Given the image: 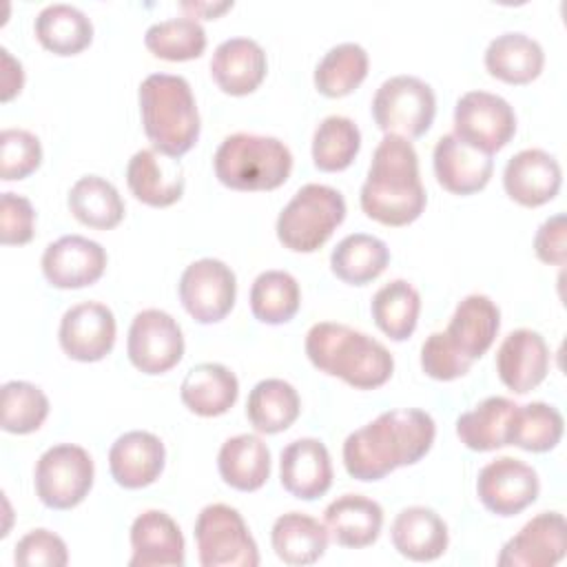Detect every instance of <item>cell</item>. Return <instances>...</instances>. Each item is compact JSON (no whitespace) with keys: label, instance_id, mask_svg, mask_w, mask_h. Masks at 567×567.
<instances>
[{"label":"cell","instance_id":"6da1fadb","mask_svg":"<svg viewBox=\"0 0 567 567\" xmlns=\"http://www.w3.org/2000/svg\"><path fill=\"white\" fill-rule=\"evenodd\" d=\"M434 419L419 408L388 410L343 441V465L357 481H379L419 463L432 447Z\"/></svg>","mask_w":567,"mask_h":567},{"label":"cell","instance_id":"7a4b0ae2","mask_svg":"<svg viewBox=\"0 0 567 567\" xmlns=\"http://www.w3.org/2000/svg\"><path fill=\"white\" fill-rule=\"evenodd\" d=\"M359 202L363 213L383 226H408L421 217L427 197L410 140L385 135L379 142Z\"/></svg>","mask_w":567,"mask_h":567},{"label":"cell","instance_id":"3957f363","mask_svg":"<svg viewBox=\"0 0 567 567\" xmlns=\"http://www.w3.org/2000/svg\"><path fill=\"white\" fill-rule=\"evenodd\" d=\"M306 354L319 372L357 390L381 388L394 370V359L381 341L334 321H319L308 330Z\"/></svg>","mask_w":567,"mask_h":567},{"label":"cell","instance_id":"277c9868","mask_svg":"<svg viewBox=\"0 0 567 567\" xmlns=\"http://www.w3.org/2000/svg\"><path fill=\"white\" fill-rule=\"evenodd\" d=\"M140 115L153 148L179 159L199 137V113L190 84L182 75L151 73L140 84Z\"/></svg>","mask_w":567,"mask_h":567},{"label":"cell","instance_id":"5b68a950","mask_svg":"<svg viewBox=\"0 0 567 567\" xmlns=\"http://www.w3.org/2000/svg\"><path fill=\"white\" fill-rule=\"evenodd\" d=\"M217 179L233 190H275L292 171L290 148L270 135H228L213 157Z\"/></svg>","mask_w":567,"mask_h":567},{"label":"cell","instance_id":"8992f818","mask_svg":"<svg viewBox=\"0 0 567 567\" xmlns=\"http://www.w3.org/2000/svg\"><path fill=\"white\" fill-rule=\"evenodd\" d=\"M346 219L343 195L326 184H306L277 217V239L292 252L319 250Z\"/></svg>","mask_w":567,"mask_h":567},{"label":"cell","instance_id":"52a82bcc","mask_svg":"<svg viewBox=\"0 0 567 567\" xmlns=\"http://www.w3.org/2000/svg\"><path fill=\"white\" fill-rule=\"evenodd\" d=\"M436 115V95L432 86L414 75H394L385 80L372 97L374 124L385 135L405 140L427 133Z\"/></svg>","mask_w":567,"mask_h":567},{"label":"cell","instance_id":"ba28073f","mask_svg":"<svg viewBox=\"0 0 567 567\" xmlns=\"http://www.w3.org/2000/svg\"><path fill=\"white\" fill-rule=\"evenodd\" d=\"M197 556L204 567H257L259 551L241 514L224 503L206 505L195 520Z\"/></svg>","mask_w":567,"mask_h":567},{"label":"cell","instance_id":"9c48e42d","mask_svg":"<svg viewBox=\"0 0 567 567\" xmlns=\"http://www.w3.org/2000/svg\"><path fill=\"white\" fill-rule=\"evenodd\" d=\"M93 458L80 445L60 443L42 452L35 463V494L51 509L80 505L93 487Z\"/></svg>","mask_w":567,"mask_h":567},{"label":"cell","instance_id":"30bf717a","mask_svg":"<svg viewBox=\"0 0 567 567\" xmlns=\"http://www.w3.org/2000/svg\"><path fill=\"white\" fill-rule=\"evenodd\" d=\"M516 133V113L512 104L487 91H467L454 106V135L467 146L494 155Z\"/></svg>","mask_w":567,"mask_h":567},{"label":"cell","instance_id":"8fae6325","mask_svg":"<svg viewBox=\"0 0 567 567\" xmlns=\"http://www.w3.org/2000/svg\"><path fill=\"white\" fill-rule=\"evenodd\" d=\"M131 363L144 374H164L184 357L179 323L164 310L148 308L133 317L126 339Z\"/></svg>","mask_w":567,"mask_h":567},{"label":"cell","instance_id":"7c38bea8","mask_svg":"<svg viewBox=\"0 0 567 567\" xmlns=\"http://www.w3.org/2000/svg\"><path fill=\"white\" fill-rule=\"evenodd\" d=\"M235 297V272L219 259H197L179 277V301L199 323L221 321L233 310Z\"/></svg>","mask_w":567,"mask_h":567},{"label":"cell","instance_id":"4fadbf2b","mask_svg":"<svg viewBox=\"0 0 567 567\" xmlns=\"http://www.w3.org/2000/svg\"><path fill=\"white\" fill-rule=\"evenodd\" d=\"M540 492L538 474L527 463L501 456L487 463L476 478L478 501L496 516H514L529 507Z\"/></svg>","mask_w":567,"mask_h":567},{"label":"cell","instance_id":"5bb4252c","mask_svg":"<svg viewBox=\"0 0 567 567\" xmlns=\"http://www.w3.org/2000/svg\"><path fill=\"white\" fill-rule=\"evenodd\" d=\"M106 250L82 235H64L42 255V272L53 288L75 290L95 284L106 268Z\"/></svg>","mask_w":567,"mask_h":567},{"label":"cell","instance_id":"9a60e30c","mask_svg":"<svg viewBox=\"0 0 567 567\" xmlns=\"http://www.w3.org/2000/svg\"><path fill=\"white\" fill-rule=\"evenodd\" d=\"M58 337L66 357L82 363L102 361L115 343V317L100 301L71 306L60 321Z\"/></svg>","mask_w":567,"mask_h":567},{"label":"cell","instance_id":"2e32d148","mask_svg":"<svg viewBox=\"0 0 567 567\" xmlns=\"http://www.w3.org/2000/svg\"><path fill=\"white\" fill-rule=\"evenodd\" d=\"M567 551V525L560 512H540L512 536L501 554V567H551Z\"/></svg>","mask_w":567,"mask_h":567},{"label":"cell","instance_id":"e0dca14e","mask_svg":"<svg viewBox=\"0 0 567 567\" xmlns=\"http://www.w3.org/2000/svg\"><path fill=\"white\" fill-rule=\"evenodd\" d=\"M563 184V171L543 148H525L509 157L503 171L505 193L520 206L536 208L551 202Z\"/></svg>","mask_w":567,"mask_h":567},{"label":"cell","instance_id":"ac0fdd59","mask_svg":"<svg viewBox=\"0 0 567 567\" xmlns=\"http://www.w3.org/2000/svg\"><path fill=\"white\" fill-rule=\"evenodd\" d=\"M549 370V348L545 339L529 328L509 332L496 352V372L503 385L516 394L534 390Z\"/></svg>","mask_w":567,"mask_h":567},{"label":"cell","instance_id":"d6986e66","mask_svg":"<svg viewBox=\"0 0 567 567\" xmlns=\"http://www.w3.org/2000/svg\"><path fill=\"white\" fill-rule=\"evenodd\" d=\"M279 478L288 494L301 501L323 496L332 485L330 452L319 439H297L281 450Z\"/></svg>","mask_w":567,"mask_h":567},{"label":"cell","instance_id":"ffe728a7","mask_svg":"<svg viewBox=\"0 0 567 567\" xmlns=\"http://www.w3.org/2000/svg\"><path fill=\"white\" fill-rule=\"evenodd\" d=\"M432 159L436 182L454 195H472L483 190L494 173L492 155L467 146L454 133L439 137Z\"/></svg>","mask_w":567,"mask_h":567},{"label":"cell","instance_id":"44dd1931","mask_svg":"<svg viewBox=\"0 0 567 567\" xmlns=\"http://www.w3.org/2000/svg\"><path fill=\"white\" fill-rule=\"evenodd\" d=\"M164 443L144 430L122 434L109 450V470L117 485L140 489L155 483L164 470Z\"/></svg>","mask_w":567,"mask_h":567},{"label":"cell","instance_id":"7402d4cb","mask_svg":"<svg viewBox=\"0 0 567 567\" xmlns=\"http://www.w3.org/2000/svg\"><path fill=\"white\" fill-rule=\"evenodd\" d=\"M126 184L142 204L166 208L179 202L184 193V171L179 159L157 155L155 148H142L128 159Z\"/></svg>","mask_w":567,"mask_h":567},{"label":"cell","instance_id":"603a6c76","mask_svg":"<svg viewBox=\"0 0 567 567\" xmlns=\"http://www.w3.org/2000/svg\"><path fill=\"white\" fill-rule=\"evenodd\" d=\"M501 328V310L485 295H467L458 301L445 337L450 346L470 363L481 359L494 343Z\"/></svg>","mask_w":567,"mask_h":567},{"label":"cell","instance_id":"cb8c5ba5","mask_svg":"<svg viewBox=\"0 0 567 567\" xmlns=\"http://www.w3.org/2000/svg\"><path fill=\"white\" fill-rule=\"evenodd\" d=\"M268 60L259 42L250 38L224 40L210 58V75L228 95H248L266 78Z\"/></svg>","mask_w":567,"mask_h":567},{"label":"cell","instance_id":"d4e9b609","mask_svg":"<svg viewBox=\"0 0 567 567\" xmlns=\"http://www.w3.org/2000/svg\"><path fill=\"white\" fill-rule=\"evenodd\" d=\"M131 567L184 565V536L162 509L142 512L131 525Z\"/></svg>","mask_w":567,"mask_h":567},{"label":"cell","instance_id":"484cf974","mask_svg":"<svg viewBox=\"0 0 567 567\" xmlns=\"http://www.w3.org/2000/svg\"><path fill=\"white\" fill-rule=\"evenodd\" d=\"M330 538L350 549L372 545L383 527V509L377 501L361 494H343L323 512Z\"/></svg>","mask_w":567,"mask_h":567},{"label":"cell","instance_id":"4316f807","mask_svg":"<svg viewBox=\"0 0 567 567\" xmlns=\"http://www.w3.org/2000/svg\"><path fill=\"white\" fill-rule=\"evenodd\" d=\"M394 549L416 563L434 560L447 549V525L445 520L430 507L412 505L396 514L392 529Z\"/></svg>","mask_w":567,"mask_h":567},{"label":"cell","instance_id":"83f0119b","mask_svg":"<svg viewBox=\"0 0 567 567\" xmlns=\"http://www.w3.org/2000/svg\"><path fill=\"white\" fill-rule=\"evenodd\" d=\"M239 394V381L221 363H199L182 381V403L197 416L226 414Z\"/></svg>","mask_w":567,"mask_h":567},{"label":"cell","instance_id":"f1b7e54d","mask_svg":"<svg viewBox=\"0 0 567 567\" xmlns=\"http://www.w3.org/2000/svg\"><path fill=\"white\" fill-rule=\"evenodd\" d=\"M543 66V47L520 31L501 33L485 49L487 73L507 84H529L540 75Z\"/></svg>","mask_w":567,"mask_h":567},{"label":"cell","instance_id":"f546056e","mask_svg":"<svg viewBox=\"0 0 567 567\" xmlns=\"http://www.w3.org/2000/svg\"><path fill=\"white\" fill-rule=\"evenodd\" d=\"M217 470L226 485L255 492L270 476V450L257 434H237L221 445Z\"/></svg>","mask_w":567,"mask_h":567},{"label":"cell","instance_id":"4dcf8cb0","mask_svg":"<svg viewBox=\"0 0 567 567\" xmlns=\"http://www.w3.org/2000/svg\"><path fill=\"white\" fill-rule=\"evenodd\" d=\"M516 403L505 396H487L456 421V436L474 452H492L509 445V425Z\"/></svg>","mask_w":567,"mask_h":567},{"label":"cell","instance_id":"1f68e13d","mask_svg":"<svg viewBox=\"0 0 567 567\" xmlns=\"http://www.w3.org/2000/svg\"><path fill=\"white\" fill-rule=\"evenodd\" d=\"M270 540L286 565H312L328 549V529L308 514L288 512L275 520Z\"/></svg>","mask_w":567,"mask_h":567},{"label":"cell","instance_id":"d6a6232c","mask_svg":"<svg viewBox=\"0 0 567 567\" xmlns=\"http://www.w3.org/2000/svg\"><path fill=\"white\" fill-rule=\"evenodd\" d=\"M38 42L55 55H78L93 40V24L84 11L73 4H49L35 18Z\"/></svg>","mask_w":567,"mask_h":567},{"label":"cell","instance_id":"836d02e7","mask_svg":"<svg viewBox=\"0 0 567 567\" xmlns=\"http://www.w3.org/2000/svg\"><path fill=\"white\" fill-rule=\"evenodd\" d=\"M388 261L390 250L385 241L365 233H352L343 237L330 255L332 272L350 286L370 284L388 268Z\"/></svg>","mask_w":567,"mask_h":567},{"label":"cell","instance_id":"e575fe53","mask_svg":"<svg viewBox=\"0 0 567 567\" xmlns=\"http://www.w3.org/2000/svg\"><path fill=\"white\" fill-rule=\"evenodd\" d=\"M71 215L95 230H111L124 219V202L117 188L100 175L80 177L69 190Z\"/></svg>","mask_w":567,"mask_h":567},{"label":"cell","instance_id":"d590c367","mask_svg":"<svg viewBox=\"0 0 567 567\" xmlns=\"http://www.w3.org/2000/svg\"><path fill=\"white\" fill-rule=\"evenodd\" d=\"M301 410L297 390L284 379L259 381L246 401V416L261 434H277L288 430Z\"/></svg>","mask_w":567,"mask_h":567},{"label":"cell","instance_id":"8d00e7d4","mask_svg":"<svg viewBox=\"0 0 567 567\" xmlns=\"http://www.w3.org/2000/svg\"><path fill=\"white\" fill-rule=\"evenodd\" d=\"M372 319L377 328L392 341H405L416 330L421 312V295L405 279H394L372 297Z\"/></svg>","mask_w":567,"mask_h":567},{"label":"cell","instance_id":"74e56055","mask_svg":"<svg viewBox=\"0 0 567 567\" xmlns=\"http://www.w3.org/2000/svg\"><path fill=\"white\" fill-rule=\"evenodd\" d=\"M368 53L357 42L332 47L315 69V86L326 97L350 95L368 75Z\"/></svg>","mask_w":567,"mask_h":567},{"label":"cell","instance_id":"f35d334b","mask_svg":"<svg viewBox=\"0 0 567 567\" xmlns=\"http://www.w3.org/2000/svg\"><path fill=\"white\" fill-rule=\"evenodd\" d=\"M301 303L297 279L286 270H266L257 275L250 288V310L255 319L268 326L288 323Z\"/></svg>","mask_w":567,"mask_h":567},{"label":"cell","instance_id":"ab89813d","mask_svg":"<svg viewBox=\"0 0 567 567\" xmlns=\"http://www.w3.org/2000/svg\"><path fill=\"white\" fill-rule=\"evenodd\" d=\"M146 49L168 62L195 60L206 49V31L193 16L155 22L144 33Z\"/></svg>","mask_w":567,"mask_h":567},{"label":"cell","instance_id":"60d3db41","mask_svg":"<svg viewBox=\"0 0 567 567\" xmlns=\"http://www.w3.org/2000/svg\"><path fill=\"white\" fill-rule=\"evenodd\" d=\"M361 148L359 126L343 115H328L312 135V162L323 173L348 168Z\"/></svg>","mask_w":567,"mask_h":567},{"label":"cell","instance_id":"b9f144b4","mask_svg":"<svg viewBox=\"0 0 567 567\" xmlns=\"http://www.w3.org/2000/svg\"><path fill=\"white\" fill-rule=\"evenodd\" d=\"M563 414L543 401L516 405L509 425V445L525 452H549L563 436Z\"/></svg>","mask_w":567,"mask_h":567},{"label":"cell","instance_id":"7bdbcfd3","mask_svg":"<svg viewBox=\"0 0 567 567\" xmlns=\"http://www.w3.org/2000/svg\"><path fill=\"white\" fill-rule=\"evenodd\" d=\"M0 425L9 434H31L49 416L47 394L29 381H7L0 392Z\"/></svg>","mask_w":567,"mask_h":567},{"label":"cell","instance_id":"ee69618b","mask_svg":"<svg viewBox=\"0 0 567 567\" xmlns=\"http://www.w3.org/2000/svg\"><path fill=\"white\" fill-rule=\"evenodd\" d=\"M42 162L40 140L24 128H4L0 133V177L16 182L29 177Z\"/></svg>","mask_w":567,"mask_h":567},{"label":"cell","instance_id":"f6af8a7d","mask_svg":"<svg viewBox=\"0 0 567 567\" xmlns=\"http://www.w3.org/2000/svg\"><path fill=\"white\" fill-rule=\"evenodd\" d=\"M16 565L22 567H64L69 563L66 543L49 529H31L13 551Z\"/></svg>","mask_w":567,"mask_h":567},{"label":"cell","instance_id":"bcb514c9","mask_svg":"<svg viewBox=\"0 0 567 567\" xmlns=\"http://www.w3.org/2000/svg\"><path fill=\"white\" fill-rule=\"evenodd\" d=\"M421 368L436 381H454L467 374L472 363L450 346L445 332H432L421 346Z\"/></svg>","mask_w":567,"mask_h":567},{"label":"cell","instance_id":"7dc6e473","mask_svg":"<svg viewBox=\"0 0 567 567\" xmlns=\"http://www.w3.org/2000/svg\"><path fill=\"white\" fill-rule=\"evenodd\" d=\"M35 210L31 202L16 193L0 197V241L4 246H22L33 239Z\"/></svg>","mask_w":567,"mask_h":567},{"label":"cell","instance_id":"c3c4849f","mask_svg":"<svg viewBox=\"0 0 567 567\" xmlns=\"http://www.w3.org/2000/svg\"><path fill=\"white\" fill-rule=\"evenodd\" d=\"M536 257L551 266H563L567 259V219L563 213L545 219L534 237Z\"/></svg>","mask_w":567,"mask_h":567},{"label":"cell","instance_id":"681fc988","mask_svg":"<svg viewBox=\"0 0 567 567\" xmlns=\"http://www.w3.org/2000/svg\"><path fill=\"white\" fill-rule=\"evenodd\" d=\"M2 53V102H9L13 95H18L22 91L24 84V71L22 64L18 60L11 58V53L7 49H0Z\"/></svg>","mask_w":567,"mask_h":567},{"label":"cell","instance_id":"f907efd6","mask_svg":"<svg viewBox=\"0 0 567 567\" xmlns=\"http://www.w3.org/2000/svg\"><path fill=\"white\" fill-rule=\"evenodd\" d=\"M182 7H184V9H193L195 16H197V13H208V20H215L221 11L230 9L233 2H224V4H182ZM195 16H193V18H195Z\"/></svg>","mask_w":567,"mask_h":567}]
</instances>
